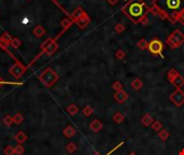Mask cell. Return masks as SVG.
Wrapping results in <instances>:
<instances>
[{
	"mask_svg": "<svg viewBox=\"0 0 184 155\" xmlns=\"http://www.w3.org/2000/svg\"><path fill=\"white\" fill-rule=\"evenodd\" d=\"M122 12L132 23H140L141 19L150 12V7L143 0H129L126 5L122 8Z\"/></svg>",
	"mask_w": 184,
	"mask_h": 155,
	"instance_id": "6da1fadb",
	"label": "cell"
},
{
	"mask_svg": "<svg viewBox=\"0 0 184 155\" xmlns=\"http://www.w3.org/2000/svg\"><path fill=\"white\" fill-rule=\"evenodd\" d=\"M154 5L168 13L172 23L177 22V15L184 10V0H154Z\"/></svg>",
	"mask_w": 184,
	"mask_h": 155,
	"instance_id": "7a4b0ae2",
	"label": "cell"
},
{
	"mask_svg": "<svg viewBox=\"0 0 184 155\" xmlns=\"http://www.w3.org/2000/svg\"><path fill=\"white\" fill-rule=\"evenodd\" d=\"M183 43H184V33L180 29H175L167 39V44L171 49L180 47Z\"/></svg>",
	"mask_w": 184,
	"mask_h": 155,
	"instance_id": "3957f363",
	"label": "cell"
},
{
	"mask_svg": "<svg viewBox=\"0 0 184 155\" xmlns=\"http://www.w3.org/2000/svg\"><path fill=\"white\" fill-rule=\"evenodd\" d=\"M40 80L46 87H50L58 80V75L54 72L51 68H47L44 72L41 74Z\"/></svg>",
	"mask_w": 184,
	"mask_h": 155,
	"instance_id": "277c9868",
	"label": "cell"
},
{
	"mask_svg": "<svg viewBox=\"0 0 184 155\" xmlns=\"http://www.w3.org/2000/svg\"><path fill=\"white\" fill-rule=\"evenodd\" d=\"M148 50L153 55H162V53L164 51V43L159 39H157V38H154V39H152L149 42Z\"/></svg>",
	"mask_w": 184,
	"mask_h": 155,
	"instance_id": "5b68a950",
	"label": "cell"
},
{
	"mask_svg": "<svg viewBox=\"0 0 184 155\" xmlns=\"http://www.w3.org/2000/svg\"><path fill=\"white\" fill-rule=\"evenodd\" d=\"M170 101L175 105V107H181L184 103V92L181 88H177L172 94L169 96Z\"/></svg>",
	"mask_w": 184,
	"mask_h": 155,
	"instance_id": "8992f818",
	"label": "cell"
},
{
	"mask_svg": "<svg viewBox=\"0 0 184 155\" xmlns=\"http://www.w3.org/2000/svg\"><path fill=\"white\" fill-rule=\"evenodd\" d=\"M114 99H115V101H118V103H124L128 99V94L124 91V89L118 91V92H115Z\"/></svg>",
	"mask_w": 184,
	"mask_h": 155,
	"instance_id": "52a82bcc",
	"label": "cell"
},
{
	"mask_svg": "<svg viewBox=\"0 0 184 155\" xmlns=\"http://www.w3.org/2000/svg\"><path fill=\"white\" fill-rule=\"evenodd\" d=\"M102 127H104V124H102L101 122H100L99 120H94L90 122V128L92 129L94 133H98L100 132L102 129Z\"/></svg>",
	"mask_w": 184,
	"mask_h": 155,
	"instance_id": "ba28073f",
	"label": "cell"
},
{
	"mask_svg": "<svg viewBox=\"0 0 184 155\" xmlns=\"http://www.w3.org/2000/svg\"><path fill=\"white\" fill-rule=\"evenodd\" d=\"M171 84H172L175 88H181V87L184 85V78L179 73V74H178L177 77L171 81Z\"/></svg>",
	"mask_w": 184,
	"mask_h": 155,
	"instance_id": "9c48e42d",
	"label": "cell"
},
{
	"mask_svg": "<svg viewBox=\"0 0 184 155\" xmlns=\"http://www.w3.org/2000/svg\"><path fill=\"white\" fill-rule=\"evenodd\" d=\"M90 17L85 14L84 16L81 17L80 19H78V21H77V24L79 25V27H80V28H85V27H86V26L90 24Z\"/></svg>",
	"mask_w": 184,
	"mask_h": 155,
	"instance_id": "30bf717a",
	"label": "cell"
},
{
	"mask_svg": "<svg viewBox=\"0 0 184 155\" xmlns=\"http://www.w3.org/2000/svg\"><path fill=\"white\" fill-rule=\"evenodd\" d=\"M64 136L67 137V138H72L74 135H76V129L73 128L71 125H68L66 128L64 129Z\"/></svg>",
	"mask_w": 184,
	"mask_h": 155,
	"instance_id": "8fae6325",
	"label": "cell"
},
{
	"mask_svg": "<svg viewBox=\"0 0 184 155\" xmlns=\"http://www.w3.org/2000/svg\"><path fill=\"white\" fill-rule=\"evenodd\" d=\"M130 85H131V87L135 89V91H140V89L142 88V86H143V82H142L140 79L136 78V79H134V80L131 81Z\"/></svg>",
	"mask_w": 184,
	"mask_h": 155,
	"instance_id": "7c38bea8",
	"label": "cell"
},
{
	"mask_svg": "<svg viewBox=\"0 0 184 155\" xmlns=\"http://www.w3.org/2000/svg\"><path fill=\"white\" fill-rule=\"evenodd\" d=\"M153 122H154L153 118H152L150 114H144L143 118L141 119V123L146 127L150 126V125H152V123H153Z\"/></svg>",
	"mask_w": 184,
	"mask_h": 155,
	"instance_id": "4fadbf2b",
	"label": "cell"
},
{
	"mask_svg": "<svg viewBox=\"0 0 184 155\" xmlns=\"http://www.w3.org/2000/svg\"><path fill=\"white\" fill-rule=\"evenodd\" d=\"M15 140H16L19 144H22L23 142H25V141L27 140L26 134H25L24 132H19L16 135H15Z\"/></svg>",
	"mask_w": 184,
	"mask_h": 155,
	"instance_id": "5bb4252c",
	"label": "cell"
},
{
	"mask_svg": "<svg viewBox=\"0 0 184 155\" xmlns=\"http://www.w3.org/2000/svg\"><path fill=\"white\" fill-rule=\"evenodd\" d=\"M170 134L169 132H168L167 129H162V130H159L158 132V137H159V139L163 141H166L168 138H169Z\"/></svg>",
	"mask_w": 184,
	"mask_h": 155,
	"instance_id": "9a60e30c",
	"label": "cell"
},
{
	"mask_svg": "<svg viewBox=\"0 0 184 155\" xmlns=\"http://www.w3.org/2000/svg\"><path fill=\"white\" fill-rule=\"evenodd\" d=\"M124 120H125V116H124L121 112H116L115 114L113 115V121L116 123V124H121V123L124 122Z\"/></svg>",
	"mask_w": 184,
	"mask_h": 155,
	"instance_id": "2e32d148",
	"label": "cell"
},
{
	"mask_svg": "<svg viewBox=\"0 0 184 155\" xmlns=\"http://www.w3.org/2000/svg\"><path fill=\"white\" fill-rule=\"evenodd\" d=\"M78 111H79L78 107H77L74 103H71L70 106L67 107V112H68L70 115H76L77 113H78Z\"/></svg>",
	"mask_w": 184,
	"mask_h": 155,
	"instance_id": "e0dca14e",
	"label": "cell"
},
{
	"mask_svg": "<svg viewBox=\"0 0 184 155\" xmlns=\"http://www.w3.org/2000/svg\"><path fill=\"white\" fill-rule=\"evenodd\" d=\"M85 15L84 11H83L81 8H78V9L74 11V13H73V19H76V21H78V19H80L81 17H83Z\"/></svg>",
	"mask_w": 184,
	"mask_h": 155,
	"instance_id": "ac0fdd59",
	"label": "cell"
},
{
	"mask_svg": "<svg viewBox=\"0 0 184 155\" xmlns=\"http://www.w3.org/2000/svg\"><path fill=\"white\" fill-rule=\"evenodd\" d=\"M137 46L139 47V49H141V50H146L148 47H149V42L145 40V39H140L139 41H138V43H137Z\"/></svg>",
	"mask_w": 184,
	"mask_h": 155,
	"instance_id": "d6986e66",
	"label": "cell"
},
{
	"mask_svg": "<svg viewBox=\"0 0 184 155\" xmlns=\"http://www.w3.org/2000/svg\"><path fill=\"white\" fill-rule=\"evenodd\" d=\"M151 127H152V129H153L154 132H159V130H162V129H163V124H162L159 121H154V122L152 123Z\"/></svg>",
	"mask_w": 184,
	"mask_h": 155,
	"instance_id": "ffe728a7",
	"label": "cell"
},
{
	"mask_svg": "<svg viewBox=\"0 0 184 155\" xmlns=\"http://www.w3.org/2000/svg\"><path fill=\"white\" fill-rule=\"evenodd\" d=\"M178 74H179V72H178V71L175 70V69H170V70L168 71V73H167L168 80H169L170 82H171V81H172L173 79H175V78L177 77Z\"/></svg>",
	"mask_w": 184,
	"mask_h": 155,
	"instance_id": "44dd1931",
	"label": "cell"
},
{
	"mask_svg": "<svg viewBox=\"0 0 184 155\" xmlns=\"http://www.w3.org/2000/svg\"><path fill=\"white\" fill-rule=\"evenodd\" d=\"M33 33L36 35V37H42L44 35V29L41 27V26H37L35 29H33Z\"/></svg>",
	"mask_w": 184,
	"mask_h": 155,
	"instance_id": "7402d4cb",
	"label": "cell"
},
{
	"mask_svg": "<svg viewBox=\"0 0 184 155\" xmlns=\"http://www.w3.org/2000/svg\"><path fill=\"white\" fill-rule=\"evenodd\" d=\"M23 121H24L23 115H22L21 113H16V114H15L14 116H13V122L16 123L17 125H19V124H22V123H23Z\"/></svg>",
	"mask_w": 184,
	"mask_h": 155,
	"instance_id": "603a6c76",
	"label": "cell"
},
{
	"mask_svg": "<svg viewBox=\"0 0 184 155\" xmlns=\"http://www.w3.org/2000/svg\"><path fill=\"white\" fill-rule=\"evenodd\" d=\"M115 57L118 59V60H123V59L126 57V53L123 51V50H118V51L115 53Z\"/></svg>",
	"mask_w": 184,
	"mask_h": 155,
	"instance_id": "cb8c5ba5",
	"label": "cell"
},
{
	"mask_svg": "<svg viewBox=\"0 0 184 155\" xmlns=\"http://www.w3.org/2000/svg\"><path fill=\"white\" fill-rule=\"evenodd\" d=\"M115 33H118V35H121L122 33H124V30H125V26L123 25V24L118 23V25H115Z\"/></svg>",
	"mask_w": 184,
	"mask_h": 155,
	"instance_id": "d4e9b609",
	"label": "cell"
},
{
	"mask_svg": "<svg viewBox=\"0 0 184 155\" xmlns=\"http://www.w3.org/2000/svg\"><path fill=\"white\" fill-rule=\"evenodd\" d=\"M66 150L68 151L69 153H73V152H76V150H77V146L73 142H70V143H68L67 144V146H66Z\"/></svg>",
	"mask_w": 184,
	"mask_h": 155,
	"instance_id": "484cf974",
	"label": "cell"
},
{
	"mask_svg": "<svg viewBox=\"0 0 184 155\" xmlns=\"http://www.w3.org/2000/svg\"><path fill=\"white\" fill-rule=\"evenodd\" d=\"M112 88L115 91V92H118V91H122L123 89V85L121 82H118V81H116V82H114L113 84H112Z\"/></svg>",
	"mask_w": 184,
	"mask_h": 155,
	"instance_id": "4316f807",
	"label": "cell"
},
{
	"mask_svg": "<svg viewBox=\"0 0 184 155\" xmlns=\"http://www.w3.org/2000/svg\"><path fill=\"white\" fill-rule=\"evenodd\" d=\"M83 114L85 115V116H90V115L93 114V109L90 108V106H87V107H85L84 109H83Z\"/></svg>",
	"mask_w": 184,
	"mask_h": 155,
	"instance_id": "83f0119b",
	"label": "cell"
},
{
	"mask_svg": "<svg viewBox=\"0 0 184 155\" xmlns=\"http://www.w3.org/2000/svg\"><path fill=\"white\" fill-rule=\"evenodd\" d=\"M5 155H14V148L12 146H8L5 149Z\"/></svg>",
	"mask_w": 184,
	"mask_h": 155,
	"instance_id": "f1b7e54d",
	"label": "cell"
},
{
	"mask_svg": "<svg viewBox=\"0 0 184 155\" xmlns=\"http://www.w3.org/2000/svg\"><path fill=\"white\" fill-rule=\"evenodd\" d=\"M157 16H158V17H161L162 19H169V21H171V19H170L169 14H168V13H166V12L162 11V10H161V12L158 13Z\"/></svg>",
	"mask_w": 184,
	"mask_h": 155,
	"instance_id": "f546056e",
	"label": "cell"
},
{
	"mask_svg": "<svg viewBox=\"0 0 184 155\" xmlns=\"http://www.w3.org/2000/svg\"><path fill=\"white\" fill-rule=\"evenodd\" d=\"M150 12H151V13H153L154 15H158V13L161 12V9H159L158 7H156V5L153 3V5L150 8Z\"/></svg>",
	"mask_w": 184,
	"mask_h": 155,
	"instance_id": "4dcf8cb0",
	"label": "cell"
},
{
	"mask_svg": "<svg viewBox=\"0 0 184 155\" xmlns=\"http://www.w3.org/2000/svg\"><path fill=\"white\" fill-rule=\"evenodd\" d=\"M25 152V149L19 144L16 146V148H14V153H16V155H23V153Z\"/></svg>",
	"mask_w": 184,
	"mask_h": 155,
	"instance_id": "1f68e13d",
	"label": "cell"
},
{
	"mask_svg": "<svg viewBox=\"0 0 184 155\" xmlns=\"http://www.w3.org/2000/svg\"><path fill=\"white\" fill-rule=\"evenodd\" d=\"M13 118H12V116H9V115H8V116H5V125H8V126H11L12 124H13Z\"/></svg>",
	"mask_w": 184,
	"mask_h": 155,
	"instance_id": "d6a6232c",
	"label": "cell"
},
{
	"mask_svg": "<svg viewBox=\"0 0 184 155\" xmlns=\"http://www.w3.org/2000/svg\"><path fill=\"white\" fill-rule=\"evenodd\" d=\"M177 21H179L180 23L184 25V10L182 12H180L179 14L177 15Z\"/></svg>",
	"mask_w": 184,
	"mask_h": 155,
	"instance_id": "836d02e7",
	"label": "cell"
},
{
	"mask_svg": "<svg viewBox=\"0 0 184 155\" xmlns=\"http://www.w3.org/2000/svg\"><path fill=\"white\" fill-rule=\"evenodd\" d=\"M140 23H141V25H143V26L148 25V24H149V17H148V15H145V16L142 17L141 21H140Z\"/></svg>",
	"mask_w": 184,
	"mask_h": 155,
	"instance_id": "e575fe53",
	"label": "cell"
},
{
	"mask_svg": "<svg viewBox=\"0 0 184 155\" xmlns=\"http://www.w3.org/2000/svg\"><path fill=\"white\" fill-rule=\"evenodd\" d=\"M3 84H10V85H21L22 83H16V82H5L0 79V85H3Z\"/></svg>",
	"mask_w": 184,
	"mask_h": 155,
	"instance_id": "d590c367",
	"label": "cell"
},
{
	"mask_svg": "<svg viewBox=\"0 0 184 155\" xmlns=\"http://www.w3.org/2000/svg\"><path fill=\"white\" fill-rule=\"evenodd\" d=\"M107 1H108V2L110 3L111 5H115L116 3L118 2V0H107Z\"/></svg>",
	"mask_w": 184,
	"mask_h": 155,
	"instance_id": "8d00e7d4",
	"label": "cell"
},
{
	"mask_svg": "<svg viewBox=\"0 0 184 155\" xmlns=\"http://www.w3.org/2000/svg\"><path fill=\"white\" fill-rule=\"evenodd\" d=\"M121 144H122V143H120V144H118V146H115V148H114V149H113V150H111V151H110V152H109V153H108V154H106V155H110V154H111V153H112V152H113V151H115V150H116V149H118V146H121ZM96 155H99V154H96Z\"/></svg>",
	"mask_w": 184,
	"mask_h": 155,
	"instance_id": "74e56055",
	"label": "cell"
},
{
	"mask_svg": "<svg viewBox=\"0 0 184 155\" xmlns=\"http://www.w3.org/2000/svg\"><path fill=\"white\" fill-rule=\"evenodd\" d=\"M179 155H184V149H182V150H181V151H180Z\"/></svg>",
	"mask_w": 184,
	"mask_h": 155,
	"instance_id": "f35d334b",
	"label": "cell"
},
{
	"mask_svg": "<svg viewBox=\"0 0 184 155\" xmlns=\"http://www.w3.org/2000/svg\"><path fill=\"white\" fill-rule=\"evenodd\" d=\"M128 155H138V154H137V153H136V152H130Z\"/></svg>",
	"mask_w": 184,
	"mask_h": 155,
	"instance_id": "ab89813d",
	"label": "cell"
},
{
	"mask_svg": "<svg viewBox=\"0 0 184 155\" xmlns=\"http://www.w3.org/2000/svg\"><path fill=\"white\" fill-rule=\"evenodd\" d=\"M124 1H128V0H124Z\"/></svg>",
	"mask_w": 184,
	"mask_h": 155,
	"instance_id": "60d3db41",
	"label": "cell"
},
{
	"mask_svg": "<svg viewBox=\"0 0 184 155\" xmlns=\"http://www.w3.org/2000/svg\"><path fill=\"white\" fill-rule=\"evenodd\" d=\"M149 1H150V0H149Z\"/></svg>",
	"mask_w": 184,
	"mask_h": 155,
	"instance_id": "b9f144b4",
	"label": "cell"
}]
</instances>
